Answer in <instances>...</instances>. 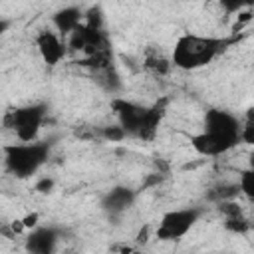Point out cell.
<instances>
[{
  "instance_id": "1",
  "label": "cell",
  "mask_w": 254,
  "mask_h": 254,
  "mask_svg": "<svg viewBox=\"0 0 254 254\" xmlns=\"http://www.w3.org/2000/svg\"><path fill=\"white\" fill-rule=\"evenodd\" d=\"M165 99L155 105H141L123 97L111 99V109L117 117V123L127 131L129 137H137L143 141H151L157 135L159 123L165 113Z\"/></svg>"
},
{
  "instance_id": "2",
  "label": "cell",
  "mask_w": 254,
  "mask_h": 254,
  "mask_svg": "<svg viewBox=\"0 0 254 254\" xmlns=\"http://www.w3.org/2000/svg\"><path fill=\"white\" fill-rule=\"evenodd\" d=\"M230 44L226 38H214V36H198V34H183L177 38L171 62L175 67L192 71L208 65L218 54L224 52V48Z\"/></svg>"
},
{
  "instance_id": "3",
  "label": "cell",
  "mask_w": 254,
  "mask_h": 254,
  "mask_svg": "<svg viewBox=\"0 0 254 254\" xmlns=\"http://www.w3.org/2000/svg\"><path fill=\"white\" fill-rule=\"evenodd\" d=\"M2 151H4L6 169L18 179H28L36 175L50 157V145L40 141H30V143L20 141L14 145H4Z\"/></svg>"
},
{
  "instance_id": "4",
  "label": "cell",
  "mask_w": 254,
  "mask_h": 254,
  "mask_svg": "<svg viewBox=\"0 0 254 254\" xmlns=\"http://www.w3.org/2000/svg\"><path fill=\"white\" fill-rule=\"evenodd\" d=\"M46 113H48L46 103H28V105L16 107L14 111L8 113L6 125L14 129L18 141L30 143V141L38 139V133L46 119Z\"/></svg>"
},
{
  "instance_id": "5",
  "label": "cell",
  "mask_w": 254,
  "mask_h": 254,
  "mask_svg": "<svg viewBox=\"0 0 254 254\" xmlns=\"http://www.w3.org/2000/svg\"><path fill=\"white\" fill-rule=\"evenodd\" d=\"M200 218V208H175L161 216L159 226L155 230V236L159 240H181Z\"/></svg>"
},
{
  "instance_id": "6",
  "label": "cell",
  "mask_w": 254,
  "mask_h": 254,
  "mask_svg": "<svg viewBox=\"0 0 254 254\" xmlns=\"http://www.w3.org/2000/svg\"><path fill=\"white\" fill-rule=\"evenodd\" d=\"M240 143V135H230V133H214L202 129L200 133L190 137V147L200 155V157H218L228 153Z\"/></svg>"
},
{
  "instance_id": "7",
  "label": "cell",
  "mask_w": 254,
  "mask_h": 254,
  "mask_svg": "<svg viewBox=\"0 0 254 254\" xmlns=\"http://www.w3.org/2000/svg\"><path fill=\"white\" fill-rule=\"evenodd\" d=\"M67 48L73 52H81L83 56H89V54H95L99 50L109 48V44H107V36L103 34V30L91 28L85 22H81L67 36Z\"/></svg>"
},
{
  "instance_id": "8",
  "label": "cell",
  "mask_w": 254,
  "mask_h": 254,
  "mask_svg": "<svg viewBox=\"0 0 254 254\" xmlns=\"http://www.w3.org/2000/svg\"><path fill=\"white\" fill-rule=\"evenodd\" d=\"M36 48L44 60V64L48 65H58L64 56H65V44L62 42L60 34L58 32H52V30H42L38 36H36Z\"/></svg>"
},
{
  "instance_id": "9",
  "label": "cell",
  "mask_w": 254,
  "mask_h": 254,
  "mask_svg": "<svg viewBox=\"0 0 254 254\" xmlns=\"http://www.w3.org/2000/svg\"><path fill=\"white\" fill-rule=\"evenodd\" d=\"M60 234L54 226H36L26 236V250L32 254H52L58 248Z\"/></svg>"
},
{
  "instance_id": "10",
  "label": "cell",
  "mask_w": 254,
  "mask_h": 254,
  "mask_svg": "<svg viewBox=\"0 0 254 254\" xmlns=\"http://www.w3.org/2000/svg\"><path fill=\"white\" fill-rule=\"evenodd\" d=\"M204 129L206 131H214V133H230V135H240L242 123L224 109L212 107L204 113Z\"/></svg>"
},
{
  "instance_id": "11",
  "label": "cell",
  "mask_w": 254,
  "mask_h": 254,
  "mask_svg": "<svg viewBox=\"0 0 254 254\" xmlns=\"http://www.w3.org/2000/svg\"><path fill=\"white\" fill-rule=\"evenodd\" d=\"M135 190L129 187H113L101 196V208L109 214H121L135 202Z\"/></svg>"
},
{
  "instance_id": "12",
  "label": "cell",
  "mask_w": 254,
  "mask_h": 254,
  "mask_svg": "<svg viewBox=\"0 0 254 254\" xmlns=\"http://www.w3.org/2000/svg\"><path fill=\"white\" fill-rule=\"evenodd\" d=\"M52 22H54L56 32H58L60 36L67 38V36H69V34L83 22V10L77 8V6H65V8H60V10L54 14Z\"/></svg>"
},
{
  "instance_id": "13",
  "label": "cell",
  "mask_w": 254,
  "mask_h": 254,
  "mask_svg": "<svg viewBox=\"0 0 254 254\" xmlns=\"http://www.w3.org/2000/svg\"><path fill=\"white\" fill-rule=\"evenodd\" d=\"M111 62H113L111 48L99 50V52H95V54H89V56H83L81 60H77L79 65L89 67V69H95V71H105V69H109V67H111Z\"/></svg>"
},
{
  "instance_id": "14",
  "label": "cell",
  "mask_w": 254,
  "mask_h": 254,
  "mask_svg": "<svg viewBox=\"0 0 254 254\" xmlns=\"http://www.w3.org/2000/svg\"><path fill=\"white\" fill-rule=\"evenodd\" d=\"M143 65H145L149 71L157 73V75H165V73H169V69H171L173 62H171L169 58H165L163 54H159V52H153V50H151V52H147V54H145Z\"/></svg>"
},
{
  "instance_id": "15",
  "label": "cell",
  "mask_w": 254,
  "mask_h": 254,
  "mask_svg": "<svg viewBox=\"0 0 254 254\" xmlns=\"http://www.w3.org/2000/svg\"><path fill=\"white\" fill-rule=\"evenodd\" d=\"M224 228L234 234H244L250 230V222L244 214H234V216H224Z\"/></svg>"
},
{
  "instance_id": "16",
  "label": "cell",
  "mask_w": 254,
  "mask_h": 254,
  "mask_svg": "<svg viewBox=\"0 0 254 254\" xmlns=\"http://www.w3.org/2000/svg\"><path fill=\"white\" fill-rule=\"evenodd\" d=\"M240 141L254 147V107H250L246 111V119H244L242 129H240Z\"/></svg>"
},
{
  "instance_id": "17",
  "label": "cell",
  "mask_w": 254,
  "mask_h": 254,
  "mask_svg": "<svg viewBox=\"0 0 254 254\" xmlns=\"http://www.w3.org/2000/svg\"><path fill=\"white\" fill-rule=\"evenodd\" d=\"M238 187H240V192L246 194L250 200H254V169H246L240 173V181H238Z\"/></svg>"
},
{
  "instance_id": "18",
  "label": "cell",
  "mask_w": 254,
  "mask_h": 254,
  "mask_svg": "<svg viewBox=\"0 0 254 254\" xmlns=\"http://www.w3.org/2000/svg\"><path fill=\"white\" fill-rule=\"evenodd\" d=\"M101 137H103L105 141L119 143V141H123V139L129 137V135H127V131L117 123V125H105V127H101Z\"/></svg>"
},
{
  "instance_id": "19",
  "label": "cell",
  "mask_w": 254,
  "mask_h": 254,
  "mask_svg": "<svg viewBox=\"0 0 254 254\" xmlns=\"http://www.w3.org/2000/svg\"><path fill=\"white\" fill-rule=\"evenodd\" d=\"M83 22L91 28H97V30H103V12L99 6H91L83 12Z\"/></svg>"
},
{
  "instance_id": "20",
  "label": "cell",
  "mask_w": 254,
  "mask_h": 254,
  "mask_svg": "<svg viewBox=\"0 0 254 254\" xmlns=\"http://www.w3.org/2000/svg\"><path fill=\"white\" fill-rule=\"evenodd\" d=\"M220 4V8L226 12V14H234V12H240L244 8H252L254 6V0H216Z\"/></svg>"
},
{
  "instance_id": "21",
  "label": "cell",
  "mask_w": 254,
  "mask_h": 254,
  "mask_svg": "<svg viewBox=\"0 0 254 254\" xmlns=\"http://www.w3.org/2000/svg\"><path fill=\"white\" fill-rule=\"evenodd\" d=\"M54 187H56V181H54L52 177H42V179H38V181H36L34 190H36V192H40V194H48V192H52V190H54Z\"/></svg>"
},
{
  "instance_id": "22",
  "label": "cell",
  "mask_w": 254,
  "mask_h": 254,
  "mask_svg": "<svg viewBox=\"0 0 254 254\" xmlns=\"http://www.w3.org/2000/svg\"><path fill=\"white\" fill-rule=\"evenodd\" d=\"M22 220H24V226H26V230H32V228H36V226H38L40 214H38V212H30V214H26Z\"/></svg>"
},
{
  "instance_id": "23",
  "label": "cell",
  "mask_w": 254,
  "mask_h": 254,
  "mask_svg": "<svg viewBox=\"0 0 254 254\" xmlns=\"http://www.w3.org/2000/svg\"><path fill=\"white\" fill-rule=\"evenodd\" d=\"M147 236H149V226H143V228H141V230H139V232H137V238H135V240H137V242H139V244H141V242H143V244H145V242H147V240H149V238H147Z\"/></svg>"
},
{
  "instance_id": "24",
  "label": "cell",
  "mask_w": 254,
  "mask_h": 254,
  "mask_svg": "<svg viewBox=\"0 0 254 254\" xmlns=\"http://www.w3.org/2000/svg\"><path fill=\"white\" fill-rule=\"evenodd\" d=\"M8 26H10V22H8V20H2V22H0V32L4 34V32L8 30Z\"/></svg>"
},
{
  "instance_id": "25",
  "label": "cell",
  "mask_w": 254,
  "mask_h": 254,
  "mask_svg": "<svg viewBox=\"0 0 254 254\" xmlns=\"http://www.w3.org/2000/svg\"><path fill=\"white\" fill-rule=\"evenodd\" d=\"M248 165H250V169H254V153L250 155V159H248Z\"/></svg>"
},
{
  "instance_id": "26",
  "label": "cell",
  "mask_w": 254,
  "mask_h": 254,
  "mask_svg": "<svg viewBox=\"0 0 254 254\" xmlns=\"http://www.w3.org/2000/svg\"><path fill=\"white\" fill-rule=\"evenodd\" d=\"M250 10H252V14H254V6H252V8H250Z\"/></svg>"
}]
</instances>
